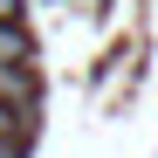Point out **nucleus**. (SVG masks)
<instances>
[{"label":"nucleus","mask_w":158,"mask_h":158,"mask_svg":"<svg viewBox=\"0 0 158 158\" xmlns=\"http://www.w3.org/2000/svg\"><path fill=\"white\" fill-rule=\"evenodd\" d=\"M0 96H7V103H28L35 96V76L21 69V62H0Z\"/></svg>","instance_id":"f257e3e1"},{"label":"nucleus","mask_w":158,"mask_h":158,"mask_svg":"<svg viewBox=\"0 0 158 158\" xmlns=\"http://www.w3.org/2000/svg\"><path fill=\"white\" fill-rule=\"evenodd\" d=\"M0 62H28V35L14 28V14H0Z\"/></svg>","instance_id":"f03ea898"}]
</instances>
